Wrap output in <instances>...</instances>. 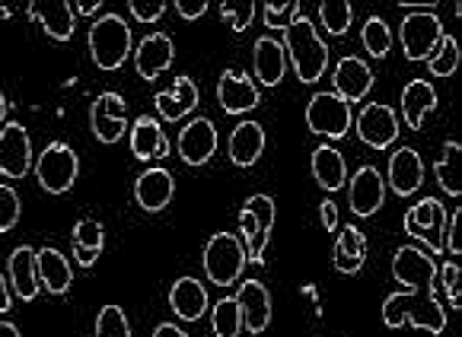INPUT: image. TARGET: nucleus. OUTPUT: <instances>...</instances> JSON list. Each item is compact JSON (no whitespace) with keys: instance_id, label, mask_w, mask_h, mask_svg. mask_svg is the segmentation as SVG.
I'll return each mask as SVG.
<instances>
[{"instance_id":"obj_1","label":"nucleus","mask_w":462,"mask_h":337,"mask_svg":"<svg viewBox=\"0 0 462 337\" xmlns=\"http://www.w3.org/2000/svg\"><path fill=\"white\" fill-rule=\"evenodd\" d=\"M383 322L386 328H424L430 334H440L447 328V312L440 303V287L434 290H408V293H393L383 305Z\"/></svg>"},{"instance_id":"obj_2","label":"nucleus","mask_w":462,"mask_h":337,"mask_svg":"<svg viewBox=\"0 0 462 337\" xmlns=\"http://www.w3.org/2000/svg\"><path fill=\"white\" fill-rule=\"evenodd\" d=\"M284 51L291 58L293 70L303 83H316L328 68V48L316 35L313 20L306 14H293V20L284 26Z\"/></svg>"},{"instance_id":"obj_3","label":"nucleus","mask_w":462,"mask_h":337,"mask_svg":"<svg viewBox=\"0 0 462 337\" xmlns=\"http://www.w3.org/2000/svg\"><path fill=\"white\" fill-rule=\"evenodd\" d=\"M89 54H93V64L106 74L118 70L128 61L131 51V26L118 14H102L99 20H93L89 26Z\"/></svg>"},{"instance_id":"obj_4","label":"nucleus","mask_w":462,"mask_h":337,"mask_svg":"<svg viewBox=\"0 0 462 337\" xmlns=\"http://www.w3.org/2000/svg\"><path fill=\"white\" fill-rule=\"evenodd\" d=\"M245 245L233 232H214L204 245V274L214 287H233L245 268Z\"/></svg>"},{"instance_id":"obj_5","label":"nucleus","mask_w":462,"mask_h":337,"mask_svg":"<svg viewBox=\"0 0 462 337\" xmlns=\"http://www.w3.org/2000/svg\"><path fill=\"white\" fill-rule=\"evenodd\" d=\"M77 176H80V159L64 141H51L42 156L35 159V178H39L42 191L48 195H64L74 188Z\"/></svg>"},{"instance_id":"obj_6","label":"nucleus","mask_w":462,"mask_h":337,"mask_svg":"<svg viewBox=\"0 0 462 337\" xmlns=\"http://www.w3.org/2000/svg\"><path fill=\"white\" fill-rule=\"evenodd\" d=\"M306 128L319 137H328V141H341L351 131V105L332 89L316 93L306 105Z\"/></svg>"},{"instance_id":"obj_7","label":"nucleus","mask_w":462,"mask_h":337,"mask_svg":"<svg viewBox=\"0 0 462 337\" xmlns=\"http://www.w3.org/2000/svg\"><path fill=\"white\" fill-rule=\"evenodd\" d=\"M399 39L408 61H428L443 39V23L437 14H408L399 26Z\"/></svg>"},{"instance_id":"obj_8","label":"nucleus","mask_w":462,"mask_h":337,"mask_svg":"<svg viewBox=\"0 0 462 337\" xmlns=\"http://www.w3.org/2000/svg\"><path fill=\"white\" fill-rule=\"evenodd\" d=\"M89 128L99 143H118L128 131V108L118 93H99L89 108Z\"/></svg>"},{"instance_id":"obj_9","label":"nucleus","mask_w":462,"mask_h":337,"mask_svg":"<svg viewBox=\"0 0 462 337\" xmlns=\"http://www.w3.org/2000/svg\"><path fill=\"white\" fill-rule=\"evenodd\" d=\"M35 166L32 141L20 122H7L0 128V176L26 178V172Z\"/></svg>"},{"instance_id":"obj_10","label":"nucleus","mask_w":462,"mask_h":337,"mask_svg":"<svg viewBox=\"0 0 462 337\" xmlns=\"http://www.w3.org/2000/svg\"><path fill=\"white\" fill-rule=\"evenodd\" d=\"M393 277L408 290H434L437 287V264L415 245H402L393 258Z\"/></svg>"},{"instance_id":"obj_11","label":"nucleus","mask_w":462,"mask_h":337,"mask_svg":"<svg viewBox=\"0 0 462 337\" xmlns=\"http://www.w3.org/2000/svg\"><path fill=\"white\" fill-rule=\"evenodd\" d=\"M405 232L418 236L434 251H443V232H447V210L437 197H424L421 204L405 214Z\"/></svg>"},{"instance_id":"obj_12","label":"nucleus","mask_w":462,"mask_h":337,"mask_svg":"<svg viewBox=\"0 0 462 337\" xmlns=\"http://www.w3.org/2000/svg\"><path fill=\"white\" fill-rule=\"evenodd\" d=\"M357 137H361L367 147L386 150L389 143L399 137V118L389 105L383 102H370L364 105V112L357 115Z\"/></svg>"},{"instance_id":"obj_13","label":"nucleus","mask_w":462,"mask_h":337,"mask_svg":"<svg viewBox=\"0 0 462 337\" xmlns=\"http://www.w3.org/2000/svg\"><path fill=\"white\" fill-rule=\"evenodd\" d=\"M332 83H335V96L351 105V102H361L364 96L374 89V70H370L367 61H361L357 54H347L335 64V74H332Z\"/></svg>"},{"instance_id":"obj_14","label":"nucleus","mask_w":462,"mask_h":337,"mask_svg":"<svg viewBox=\"0 0 462 337\" xmlns=\"http://www.w3.org/2000/svg\"><path fill=\"white\" fill-rule=\"evenodd\" d=\"M351 210L354 216H374L386 204V182L376 166H361L351 178Z\"/></svg>"},{"instance_id":"obj_15","label":"nucleus","mask_w":462,"mask_h":337,"mask_svg":"<svg viewBox=\"0 0 462 337\" xmlns=\"http://www.w3.org/2000/svg\"><path fill=\"white\" fill-rule=\"evenodd\" d=\"M172 58H176L172 39L166 32H153V35H143L141 45H137L134 68L143 80H157L160 74H166L172 68Z\"/></svg>"},{"instance_id":"obj_16","label":"nucleus","mask_w":462,"mask_h":337,"mask_svg":"<svg viewBox=\"0 0 462 337\" xmlns=\"http://www.w3.org/2000/svg\"><path fill=\"white\" fill-rule=\"evenodd\" d=\"M172 191H176V182H172L170 168L163 166H150L137 176L134 185V197L147 214H160V210L170 207Z\"/></svg>"},{"instance_id":"obj_17","label":"nucleus","mask_w":462,"mask_h":337,"mask_svg":"<svg viewBox=\"0 0 462 337\" xmlns=\"http://www.w3.org/2000/svg\"><path fill=\"white\" fill-rule=\"evenodd\" d=\"M217 99L226 115H243V112H252V108L259 105L262 93L245 74H239V70H224V77H220V83H217Z\"/></svg>"},{"instance_id":"obj_18","label":"nucleus","mask_w":462,"mask_h":337,"mask_svg":"<svg viewBox=\"0 0 462 337\" xmlns=\"http://www.w3.org/2000/svg\"><path fill=\"white\" fill-rule=\"evenodd\" d=\"M214 150H217V128L208 118H195L191 124H185L179 134V156L189 166H204L211 162Z\"/></svg>"},{"instance_id":"obj_19","label":"nucleus","mask_w":462,"mask_h":337,"mask_svg":"<svg viewBox=\"0 0 462 337\" xmlns=\"http://www.w3.org/2000/svg\"><path fill=\"white\" fill-rule=\"evenodd\" d=\"M424 182V162L415 147H399L389 159V185L395 195H415Z\"/></svg>"},{"instance_id":"obj_20","label":"nucleus","mask_w":462,"mask_h":337,"mask_svg":"<svg viewBox=\"0 0 462 337\" xmlns=\"http://www.w3.org/2000/svg\"><path fill=\"white\" fill-rule=\"evenodd\" d=\"M236 303L243 309V328H249L252 334H262L272 322V296H268L265 284L245 280L236 293Z\"/></svg>"},{"instance_id":"obj_21","label":"nucleus","mask_w":462,"mask_h":337,"mask_svg":"<svg viewBox=\"0 0 462 337\" xmlns=\"http://www.w3.org/2000/svg\"><path fill=\"white\" fill-rule=\"evenodd\" d=\"M10 284L14 293L26 303H32L39 296L42 284H39V255L29 245H16L14 255H10Z\"/></svg>"},{"instance_id":"obj_22","label":"nucleus","mask_w":462,"mask_h":337,"mask_svg":"<svg viewBox=\"0 0 462 337\" xmlns=\"http://www.w3.org/2000/svg\"><path fill=\"white\" fill-rule=\"evenodd\" d=\"M26 16L32 23H39L42 32L55 41H70L74 35V7L70 4H29Z\"/></svg>"},{"instance_id":"obj_23","label":"nucleus","mask_w":462,"mask_h":337,"mask_svg":"<svg viewBox=\"0 0 462 337\" xmlns=\"http://www.w3.org/2000/svg\"><path fill=\"white\" fill-rule=\"evenodd\" d=\"M131 153L141 162L166 159L170 156V141L160 131V122H153L150 115H141L131 128Z\"/></svg>"},{"instance_id":"obj_24","label":"nucleus","mask_w":462,"mask_h":337,"mask_svg":"<svg viewBox=\"0 0 462 337\" xmlns=\"http://www.w3.org/2000/svg\"><path fill=\"white\" fill-rule=\"evenodd\" d=\"M170 309L176 312L182 322H198L208 312V290L195 277H179L170 290Z\"/></svg>"},{"instance_id":"obj_25","label":"nucleus","mask_w":462,"mask_h":337,"mask_svg":"<svg viewBox=\"0 0 462 337\" xmlns=\"http://www.w3.org/2000/svg\"><path fill=\"white\" fill-rule=\"evenodd\" d=\"M265 153V131L259 122H239L230 134V159L239 168H249Z\"/></svg>"},{"instance_id":"obj_26","label":"nucleus","mask_w":462,"mask_h":337,"mask_svg":"<svg viewBox=\"0 0 462 337\" xmlns=\"http://www.w3.org/2000/svg\"><path fill=\"white\" fill-rule=\"evenodd\" d=\"M252 58H255V77H259L262 87H278L287 74V51L281 41L274 39H259L252 48Z\"/></svg>"},{"instance_id":"obj_27","label":"nucleus","mask_w":462,"mask_h":337,"mask_svg":"<svg viewBox=\"0 0 462 337\" xmlns=\"http://www.w3.org/2000/svg\"><path fill=\"white\" fill-rule=\"evenodd\" d=\"M35 255H39V284L45 287L51 296H64V293L70 290V284H74L68 258H64L58 249H51V245L39 249Z\"/></svg>"},{"instance_id":"obj_28","label":"nucleus","mask_w":462,"mask_h":337,"mask_svg":"<svg viewBox=\"0 0 462 337\" xmlns=\"http://www.w3.org/2000/svg\"><path fill=\"white\" fill-rule=\"evenodd\" d=\"M434 108H437V93L428 80H411L402 89V115H405L411 131H421L424 118H428Z\"/></svg>"},{"instance_id":"obj_29","label":"nucleus","mask_w":462,"mask_h":337,"mask_svg":"<svg viewBox=\"0 0 462 337\" xmlns=\"http://www.w3.org/2000/svg\"><path fill=\"white\" fill-rule=\"evenodd\" d=\"M367 261V236L357 226H341L338 242H335L332 264L341 274H357Z\"/></svg>"},{"instance_id":"obj_30","label":"nucleus","mask_w":462,"mask_h":337,"mask_svg":"<svg viewBox=\"0 0 462 337\" xmlns=\"http://www.w3.org/2000/svg\"><path fill=\"white\" fill-rule=\"evenodd\" d=\"M157 112L163 122H179L198 105V87L191 77H176V87L170 93H157Z\"/></svg>"},{"instance_id":"obj_31","label":"nucleus","mask_w":462,"mask_h":337,"mask_svg":"<svg viewBox=\"0 0 462 337\" xmlns=\"http://www.w3.org/2000/svg\"><path fill=\"white\" fill-rule=\"evenodd\" d=\"M313 176L322 191H332L335 195L338 188H345V182H347L345 156H341L332 143H322V147L313 150Z\"/></svg>"},{"instance_id":"obj_32","label":"nucleus","mask_w":462,"mask_h":337,"mask_svg":"<svg viewBox=\"0 0 462 337\" xmlns=\"http://www.w3.org/2000/svg\"><path fill=\"white\" fill-rule=\"evenodd\" d=\"M70 245H74V258L80 268H93L99 261L102 249H106V230L102 223L96 220H80L74 226V236H70Z\"/></svg>"},{"instance_id":"obj_33","label":"nucleus","mask_w":462,"mask_h":337,"mask_svg":"<svg viewBox=\"0 0 462 337\" xmlns=\"http://www.w3.org/2000/svg\"><path fill=\"white\" fill-rule=\"evenodd\" d=\"M459 159H462V147L456 141H447V143H443L440 159L434 162L437 182H440V188L447 191L449 197H459L462 195V168H459Z\"/></svg>"},{"instance_id":"obj_34","label":"nucleus","mask_w":462,"mask_h":337,"mask_svg":"<svg viewBox=\"0 0 462 337\" xmlns=\"http://www.w3.org/2000/svg\"><path fill=\"white\" fill-rule=\"evenodd\" d=\"M239 232H243L245 239V258H249L252 264H265V249H268V236L272 232L265 230L259 223V216L249 214V210H239Z\"/></svg>"},{"instance_id":"obj_35","label":"nucleus","mask_w":462,"mask_h":337,"mask_svg":"<svg viewBox=\"0 0 462 337\" xmlns=\"http://www.w3.org/2000/svg\"><path fill=\"white\" fill-rule=\"evenodd\" d=\"M211 328L217 337H239V331H243V309H239L236 296H226L214 305Z\"/></svg>"},{"instance_id":"obj_36","label":"nucleus","mask_w":462,"mask_h":337,"mask_svg":"<svg viewBox=\"0 0 462 337\" xmlns=\"http://www.w3.org/2000/svg\"><path fill=\"white\" fill-rule=\"evenodd\" d=\"M459 41L453 39V35H443L440 45L434 48V54L428 58V70L434 77H453L456 70H459Z\"/></svg>"},{"instance_id":"obj_37","label":"nucleus","mask_w":462,"mask_h":337,"mask_svg":"<svg viewBox=\"0 0 462 337\" xmlns=\"http://www.w3.org/2000/svg\"><path fill=\"white\" fill-rule=\"evenodd\" d=\"M361 41H364V48H367L370 58L383 61V58L389 54V48H393V35H389L386 20H383V16H370L361 29Z\"/></svg>"},{"instance_id":"obj_38","label":"nucleus","mask_w":462,"mask_h":337,"mask_svg":"<svg viewBox=\"0 0 462 337\" xmlns=\"http://www.w3.org/2000/svg\"><path fill=\"white\" fill-rule=\"evenodd\" d=\"M319 20L328 35H345L347 29H351L354 10L347 0H326V4L319 7Z\"/></svg>"},{"instance_id":"obj_39","label":"nucleus","mask_w":462,"mask_h":337,"mask_svg":"<svg viewBox=\"0 0 462 337\" xmlns=\"http://www.w3.org/2000/svg\"><path fill=\"white\" fill-rule=\"evenodd\" d=\"M96 337H131V324L122 305H102V312L96 315Z\"/></svg>"},{"instance_id":"obj_40","label":"nucleus","mask_w":462,"mask_h":337,"mask_svg":"<svg viewBox=\"0 0 462 337\" xmlns=\"http://www.w3.org/2000/svg\"><path fill=\"white\" fill-rule=\"evenodd\" d=\"M437 287L443 290V299H447L449 309H459V299H462V290H459V264L447 261L443 268H437Z\"/></svg>"},{"instance_id":"obj_41","label":"nucleus","mask_w":462,"mask_h":337,"mask_svg":"<svg viewBox=\"0 0 462 337\" xmlns=\"http://www.w3.org/2000/svg\"><path fill=\"white\" fill-rule=\"evenodd\" d=\"M220 16H224V23H230V29L239 35L255 20V4H230V0H224V4H220Z\"/></svg>"},{"instance_id":"obj_42","label":"nucleus","mask_w":462,"mask_h":337,"mask_svg":"<svg viewBox=\"0 0 462 337\" xmlns=\"http://www.w3.org/2000/svg\"><path fill=\"white\" fill-rule=\"evenodd\" d=\"M20 223V195L10 185H0V232H10Z\"/></svg>"},{"instance_id":"obj_43","label":"nucleus","mask_w":462,"mask_h":337,"mask_svg":"<svg viewBox=\"0 0 462 337\" xmlns=\"http://www.w3.org/2000/svg\"><path fill=\"white\" fill-rule=\"evenodd\" d=\"M297 4L293 0H284V4H265V10H262V16H265V26L268 29H284L287 23L293 20V14H297Z\"/></svg>"},{"instance_id":"obj_44","label":"nucleus","mask_w":462,"mask_h":337,"mask_svg":"<svg viewBox=\"0 0 462 337\" xmlns=\"http://www.w3.org/2000/svg\"><path fill=\"white\" fill-rule=\"evenodd\" d=\"M443 249L449 255H462V207L453 210V216L447 220V232H443Z\"/></svg>"},{"instance_id":"obj_45","label":"nucleus","mask_w":462,"mask_h":337,"mask_svg":"<svg viewBox=\"0 0 462 337\" xmlns=\"http://www.w3.org/2000/svg\"><path fill=\"white\" fill-rule=\"evenodd\" d=\"M128 14L134 16L137 23H157L160 16L166 14V4H163V0H157V4H153V0H150V4L131 0V4H128Z\"/></svg>"},{"instance_id":"obj_46","label":"nucleus","mask_w":462,"mask_h":337,"mask_svg":"<svg viewBox=\"0 0 462 337\" xmlns=\"http://www.w3.org/2000/svg\"><path fill=\"white\" fill-rule=\"evenodd\" d=\"M176 14L182 20H198L208 14V0H176Z\"/></svg>"},{"instance_id":"obj_47","label":"nucleus","mask_w":462,"mask_h":337,"mask_svg":"<svg viewBox=\"0 0 462 337\" xmlns=\"http://www.w3.org/2000/svg\"><path fill=\"white\" fill-rule=\"evenodd\" d=\"M319 214H322V226H326L328 232H332V230H338V207H335L332 201H322Z\"/></svg>"},{"instance_id":"obj_48","label":"nucleus","mask_w":462,"mask_h":337,"mask_svg":"<svg viewBox=\"0 0 462 337\" xmlns=\"http://www.w3.org/2000/svg\"><path fill=\"white\" fill-rule=\"evenodd\" d=\"M153 337H189V334H185V331L179 328V324H172V322H163V324H160L157 331H153Z\"/></svg>"},{"instance_id":"obj_49","label":"nucleus","mask_w":462,"mask_h":337,"mask_svg":"<svg viewBox=\"0 0 462 337\" xmlns=\"http://www.w3.org/2000/svg\"><path fill=\"white\" fill-rule=\"evenodd\" d=\"M4 312H10V287H7V280L0 277V315Z\"/></svg>"},{"instance_id":"obj_50","label":"nucleus","mask_w":462,"mask_h":337,"mask_svg":"<svg viewBox=\"0 0 462 337\" xmlns=\"http://www.w3.org/2000/svg\"><path fill=\"white\" fill-rule=\"evenodd\" d=\"M96 10H102V4H77L74 14H77V16H93Z\"/></svg>"},{"instance_id":"obj_51","label":"nucleus","mask_w":462,"mask_h":337,"mask_svg":"<svg viewBox=\"0 0 462 337\" xmlns=\"http://www.w3.org/2000/svg\"><path fill=\"white\" fill-rule=\"evenodd\" d=\"M0 337H20V331H16V324L0 322Z\"/></svg>"},{"instance_id":"obj_52","label":"nucleus","mask_w":462,"mask_h":337,"mask_svg":"<svg viewBox=\"0 0 462 337\" xmlns=\"http://www.w3.org/2000/svg\"><path fill=\"white\" fill-rule=\"evenodd\" d=\"M7 118V99H4V93H0V122Z\"/></svg>"}]
</instances>
